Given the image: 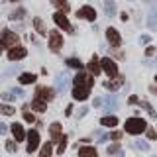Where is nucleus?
<instances>
[{
  "label": "nucleus",
  "instance_id": "f257e3e1",
  "mask_svg": "<svg viewBox=\"0 0 157 157\" xmlns=\"http://www.w3.org/2000/svg\"><path fill=\"white\" fill-rule=\"evenodd\" d=\"M124 130L128 134H132V136H137V134H144L147 130V124H145V120H141V118H130V120H126Z\"/></svg>",
  "mask_w": 157,
  "mask_h": 157
},
{
  "label": "nucleus",
  "instance_id": "f03ea898",
  "mask_svg": "<svg viewBox=\"0 0 157 157\" xmlns=\"http://www.w3.org/2000/svg\"><path fill=\"white\" fill-rule=\"evenodd\" d=\"M18 41H20L18 33L10 32V29H4L2 36H0V47H2V49H10V47L18 45Z\"/></svg>",
  "mask_w": 157,
  "mask_h": 157
},
{
  "label": "nucleus",
  "instance_id": "7ed1b4c3",
  "mask_svg": "<svg viewBox=\"0 0 157 157\" xmlns=\"http://www.w3.org/2000/svg\"><path fill=\"white\" fill-rule=\"evenodd\" d=\"M61 47H63V36L57 29H51L49 32V49L53 53H57V51H61Z\"/></svg>",
  "mask_w": 157,
  "mask_h": 157
},
{
  "label": "nucleus",
  "instance_id": "20e7f679",
  "mask_svg": "<svg viewBox=\"0 0 157 157\" xmlns=\"http://www.w3.org/2000/svg\"><path fill=\"white\" fill-rule=\"evenodd\" d=\"M88 86L92 88V85H94V78H92V75H88V73H77L75 78H73V86Z\"/></svg>",
  "mask_w": 157,
  "mask_h": 157
},
{
  "label": "nucleus",
  "instance_id": "39448f33",
  "mask_svg": "<svg viewBox=\"0 0 157 157\" xmlns=\"http://www.w3.org/2000/svg\"><path fill=\"white\" fill-rule=\"evenodd\" d=\"M100 69H102V71H104L110 78H112V77H118V65H116L114 61H112L110 57H102V61H100Z\"/></svg>",
  "mask_w": 157,
  "mask_h": 157
},
{
  "label": "nucleus",
  "instance_id": "423d86ee",
  "mask_svg": "<svg viewBox=\"0 0 157 157\" xmlns=\"http://www.w3.org/2000/svg\"><path fill=\"white\" fill-rule=\"evenodd\" d=\"M53 22H55L61 29H65L67 33H73V26H71V22L67 20V16L63 12H55V14H53Z\"/></svg>",
  "mask_w": 157,
  "mask_h": 157
},
{
  "label": "nucleus",
  "instance_id": "0eeeda50",
  "mask_svg": "<svg viewBox=\"0 0 157 157\" xmlns=\"http://www.w3.org/2000/svg\"><path fill=\"white\" fill-rule=\"evenodd\" d=\"M26 140H28V153H33L39 145V132L37 130H29L26 134Z\"/></svg>",
  "mask_w": 157,
  "mask_h": 157
},
{
  "label": "nucleus",
  "instance_id": "6e6552de",
  "mask_svg": "<svg viewBox=\"0 0 157 157\" xmlns=\"http://www.w3.org/2000/svg\"><path fill=\"white\" fill-rule=\"evenodd\" d=\"M77 18H81V20H88V22H94V20H96V10L86 4V6H82V8H78V10H77Z\"/></svg>",
  "mask_w": 157,
  "mask_h": 157
},
{
  "label": "nucleus",
  "instance_id": "1a4fd4ad",
  "mask_svg": "<svg viewBox=\"0 0 157 157\" xmlns=\"http://www.w3.org/2000/svg\"><path fill=\"white\" fill-rule=\"evenodd\" d=\"M26 55H28V51H26V47H22V45H14V47L8 49V59L10 61H22Z\"/></svg>",
  "mask_w": 157,
  "mask_h": 157
},
{
  "label": "nucleus",
  "instance_id": "9d476101",
  "mask_svg": "<svg viewBox=\"0 0 157 157\" xmlns=\"http://www.w3.org/2000/svg\"><path fill=\"white\" fill-rule=\"evenodd\" d=\"M106 39H108V43H110L112 47H118L122 43V36H120V32H118L116 28H108L106 29Z\"/></svg>",
  "mask_w": 157,
  "mask_h": 157
},
{
  "label": "nucleus",
  "instance_id": "9b49d317",
  "mask_svg": "<svg viewBox=\"0 0 157 157\" xmlns=\"http://www.w3.org/2000/svg\"><path fill=\"white\" fill-rule=\"evenodd\" d=\"M36 98H39V100H53L55 98V90L53 88H49V86H39L36 88Z\"/></svg>",
  "mask_w": 157,
  "mask_h": 157
},
{
  "label": "nucleus",
  "instance_id": "f8f14e48",
  "mask_svg": "<svg viewBox=\"0 0 157 157\" xmlns=\"http://www.w3.org/2000/svg\"><path fill=\"white\" fill-rule=\"evenodd\" d=\"M69 82H71V75H69V73H59L57 78H55L57 90H59V92H65L67 86H69Z\"/></svg>",
  "mask_w": 157,
  "mask_h": 157
},
{
  "label": "nucleus",
  "instance_id": "ddd939ff",
  "mask_svg": "<svg viewBox=\"0 0 157 157\" xmlns=\"http://www.w3.org/2000/svg\"><path fill=\"white\" fill-rule=\"evenodd\" d=\"M104 112H116L118 106H120V102H118V96L116 94H108L104 96Z\"/></svg>",
  "mask_w": 157,
  "mask_h": 157
},
{
  "label": "nucleus",
  "instance_id": "4468645a",
  "mask_svg": "<svg viewBox=\"0 0 157 157\" xmlns=\"http://www.w3.org/2000/svg\"><path fill=\"white\" fill-rule=\"evenodd\" d=\"M88 94H90V88L88 86H73V98L75 100H86Z\"/></svg>",
  "mask_w": 157,
  "mask_h": 157
},
{
  "label": "nucleus",
  "instance_id": "2eb2a0df",
  "mask_svg": "<svg viewBox=\"0 0 157 157\" xmlns=\"http://www.w3.org/2000/svg\"><path fill=\"white\" fill-rule=\"evenodd\" d=\"M10 130H12V134H14V140L16 141H24L26 140V132H24V128H22V124H12L10 126Z\"/></svg>",
  "mask_w": 157,
  "mask_h": 157
},
{
  "label": "nucleus",
  "instance_id": "dca6fc26",
  "mask_svg": "<svg viewBox=\"0 0 157 157\" xmlns=\"http://www.w3.org/2000/svg\"><path fill=\"white\" fill-rule=\"evenodd\" d=\"M147 28L151 29V32H155L157 29V8H151L149 14H147Z\"/></svg>",
  "mask_w": 157,
  "mask_h": 157
},
{
  "label": "nucleus",
  "instance_id": "f3484780",
  "mask_svg": "<svg viewBox=\"0 0 157 157\" xmlns=\"http://www.w3.org/2000/svg\"><path fill=\"white\" fill-rule=\"evenodd\" d=\"M100 124L104 126V128H116L118 126V118L112 116V114H106V116L100 118Z\"/></svg>",
  "mask_w": 157,
  "mask_h": 157
},
{
  "label": "nucleus",
  "instance_id": "a211bd4d",
  "mask_svg": "<svg viewBox=\"0 0 157 157\" xmlns=\"http://www.w3.org/2000/svg\"><path fill=\"white\" fill-rule=\"evenodd\" d=\"M49 134H51V141H57L59 137H61V124H59V122H53V124L49 126Z\"/></svg>",
  "mask_w": 157,
  "mask_h": 157
},
{
  "label": "nucleus",
  "instance_id": "6ab92c4d",
  "mask_svg": "<svg viewBox=\"0 0 157 157\" xmlns=\"http://www.w3.org/2000/svg\"><path fill=\"white\" fill-rule=\"evenodd\" d=\"M51 4L55 6L59 12H63V14H67V12H71V6H69V2L67 0H51Z\"/></svg>",
  "mask_w": 157,
  "mask_h": 157
},
{
  "label": "nucleus",
  "instance_id": "aec40b11",
  "mask_svg": "<svg viewBox=\"0 0 157 157\" xmlns=\"http://www.w3.org/2000/svg\"><path fill=\"white\" fill-rule=\"evenodd\" d=\"M122 77H112V81H108L104 82V88H110V90H118V88L122 86Z\"/></svg>",
  "mask_w": 157,
  "mask_h": 157
},
{
  "label": "nucleus",
  "instance_id": "412c9836",
  "mask_svg": "<svg viewBox=\"0 0 157 157\" xmlns=\"http://www.w3.org/2000/svg\"><path fill=\"white\" fill-rule=\"evenodd\" d=\"M104 12L108 18H114L116 16V4L114 0H104Z\"/></svg>",
  "mask_w": 157,
  "mask_h": 157
},
{
  "label": "nucleus",
  "instance_id": "4be33fe9",
  "mask_svg": "<svg viewBox=\"0 0 157 157\" xmlns=\"http://www.w3.org/2000/svg\"><path fill=\"white\" fill-rule=\"evenodd\" d=\"M108 155H110V157H124V151H122V147H120L118 141L108 147Z\"/></svg>",
  "mask_w": 157,
  "mask_h": 157
},
{
  "label": "nucleus",
  "instance_id": "5701e85b",
  "mask_svg": "<svg viewBox=\"0 0 157 157\" xmlns=\"http://www.w3.org/2000/svg\"><path fill=\"white\" fill-rule=\"evenodd\" d=\"M32 110H36V112H45L47 110V104H45V100H39V98H36V100L32 102Z\"/></svg>",
  "mask_w": 157,
  "mask_h": 157
},
{
  "label": "nucleus",
  "instance_id": "b1692460",
  "mask_svg": "<svg viewBox=\"0 0 157 157\" xmlns=\"http://www.w3.org/2000/svg\"><path fill=\"white\" fill-rule=\"evenodd\" d=\"M53 155V144L47 141V144L41 145V151H39V157H51Z\"/></svg>",
  "mask_w": 157,
  "mask_h": 157
},
{
  "label": "nucleus",
  "instance_id": "393cba45",
  "mask_svg": "<svg viewBox=\"0 0 157 157\" xmlns=\"http://www.w3.org/2000/svg\"><path fill=\"white\" fill-rule=\"evenodd\" d=\"M78 157H96V149L94 147H81L78 149Z\"/></svg>",
  "mask_w": 157,
  "mask_h": 157
},
{
  "label": "nucleus",
  "instance_id": "a878e982",
  "mask_svg": "<svg viewBox=\"0 0 157 157\" xmlns=\"http://www.w3.org/2000/svg\"><path fill=\"white\" fill-rule=\"evenodd\" d=\"M20 82L22 85H32V82H36V75L33 73H22L20 75Z\"/></svg>",
  "mask_w": 157,
  "mask_h": 157
},
{
  "label": "nucleus",
  "instance_id": "bb28decb",
  "mask_svg": "<svg viewBox=\"0 0 157 157\" xmlns=\"http://www.w3.org/2000/svg\"><path fill=\"white\" fill-rule=\"evenodd\" d=\"M33 28H36V32L37 33H41V36H45V24H43V20L41 18H33Z\"/></svg>",
  "mask_w": 157,
  "mask_h": 157
},
{
  "label": "nucleus",
  "instance_id": "cd10ccee",
  "mask_svg": "<svg viewBox=\"0 0 157 157\" xmlns=\"http://www.w3.org/2000/svg\"><path fill=\"white\" fill-rule=\"evenodd\" d=\"M24 16H26V8H16L14 12H10V20H12V22H16V20H22Z\"/></svg>",
  "mask_w": 157,
  "mask_h": 157
},
{
  "label": "nucleus",
  "instance_id": "c85d7f7f",
  "mask_svg": "<svg viewBox=\"0 0 157 157\" xmlns=\"http://www.w3.org/2000/svg\"><path fill=\"white\" fill-rule=\"evenodd\" d=\"M88 69H90L92 75H100V63H98V59L94 57L90 63H88Z\"/></svg>",
  "mask_w": 157,
  "mask_h": 157
},
{
  "label": "nucleus",
  "instance_id": "c756f323",
  "mask_svg": "<svg viewBox=\"0 0 157 157\" xmlns=\"http://www.w3.org/2000/svg\"><path fill=\"white\" fill-rule=\"evenodd\" d=\"M14 106H10V104H0V114H4V116H14Z\"/></svg>",
  "mask_w": 157,
  "mask_h": 157
},
{
  "label": "nucleus",
  "instance_id": "7c9ffc66",
  "mask_svg": "<svg viewBox=\"0 0 157 157\" xmlns=\"http://www.w3.org/2000/svg\"><path fill=\"white\" fill-rule=\"evenodd\" d=\"M65 147H67V136H63L59 137V145H57V153H65Z\"/></svg>",
  "mask_w": 157,
  "mask_h": 157
},
{
  "label": "nucleus",
  "instance_id": "2f4dec72",
  "mask_svg": "<svg viewBox=\"0 0 157 157\" xmlns=\"http://www.w3.org/2000/svg\"><path fill=\"white\" fill-rule=\"evenodd\" d=\"M67 65H69V67H75V69H82V63L78 61L77 57H69V59H67Z\"/></svg>",
  "mask_w": 157,
  "mask_h": 157
},
{
  "label": "nucleus",
  "instance_id": "473e14b6",
  "mask_svg": "<svg viewBox=\"0 0 157 157\" xmlns=\"http://www.w3.org/2000/svg\"><path fill=\"white\" fill-rule=\"evenodd\" d=\"M134 147H136V149H140V151H147V149H149V145H147L145 141H141V140H136L134 141Z\"/></svg>",
  "mask_w": 157,
  "mask_h": 157
},
{
  "label": "nucleus",
  "instance_id": "72a5a7b5",
  "mask_svg": "<svg viewBox=\"0 0 157 157\" xmlns=\"http://www.w3.org/2000/svg\"><path fill=\"white\" fill-rule=\"evenodd\" d=\"M0 96H2V100H4V102H8V100L12 102L14 98H16V94H14L12 90H10V92H2V94H0Z\"/></svg>",
  "mask_w": 157,
  "mask_h": 157
},
{
  "label": "nucleus",
  "instance_id": "f704fd0d",
  "mask_svg": "<svg viewBox=\"0 0 157 157\" xmlns=\"http://www.w3.org/2000/svg\"><path fill=\"white\" fill-rule=\"evenodd\" d=\"M145 134H147V140H151V141L157 140V132L153 130V128H147V130H145Z\"/></svg>",
  "mask_w": 157,
  "mask_h": 157
},
{
  "label": "nucleus",
  "instance_id": "c9c22d12",
  "mask_svg": "<svg viewBox=\"0 0 157 157\" xmlns=\"http://www.w3.org/2000/svg\"><path fill=\"white\" fill-rule=\"evenodd\" d=\"M24 120H26L28 124H33V122H36V116H33V114H29L28 110H24Z\"/></svg>",
  "mask_w": 157,
  "mask_h": 157
},
{
  "label": "nucleus",
  "instance_id": "e433bc0d",
  "mask_svg": "<svg viewBox=\"0 0 157 157\" xmlns=\"http://www.w3.org/2000/svg\"><path fill=\"white\" fill-rule=\"evenodd\" d=\"M6 149L10 151V153H14V151L18 149V145H16V141H12V140H8L6 141Z\"/></svg>",
  "mask_w": 157,
  "mask_h": 157
},
{
  "label": "nucleus",
  "instance_id": "4c0bfd02",
  "mask_svg": "<svg viewBox=\"0 0 157 157\" xmlns=\"http://www.w3.org/2000/svg\"><path fill=\"white\" fill-rule=\"evenodd\" d=\"M141 104H144V108H145V110L151 114V118H155V110H153V108H151L149 104H147V102H141Z\"/></svg>",
  "mask_w": 157,
  "mask_h": 157
},
{
  "label": "nucleus",
  "instance_id": "58836bf2",
  "mask_svg": "<svg viewBox=\"0 0 157 157\" xmlns=\"http://www.w3.org/2000/svg\"><path fill=\"white\" fill-rule=\"evenodd\" d=\"M140 41L144 43V45H149V43H151V36H141V37H140Z\"/></svg>",
  "mask_w": 157,
  "mask_h": 157
},
{
  "label": "nucleus",
  "instance_id": "ea45409f",
  "mask_svg": "<svg viewBox=\"0 0 157 157\" xmlns=\"http://www.w3.org/2000/svg\"><path fill=\"white\" fill-rule=\"evenodd\" d=\"M108 136H110L114 141H120V137H122V134H120V132H112V134H108Z\"/></svg>",
  "mask_w": 157,
  "mask_h": 157
},
{
  "label": "nucleus",
  "instance_id": "a19ab883",
  "mask_svg": "<svg viewBox=\"0 0 157 157\" xmlns=\"http://www.w3.org/2000/svg\"><path fill=\"white\" fill-rule=\"evenodd\" d=\"M18 71H20V67H10V69H8V71H6V73H4V75H6V77H8V75H14V73H18Z\"/></svg>",
  "mask_w": 157,
  "mask_h": 157
},
{
  "label": "nucleus",
  "instance_id": "79ce46f5",
  "mask_svg": "<svg viewBox=\"0 0 157 157\" xmlns=\"http://www.w3.org/2000/svg\"><path fill=\"white\" fill-rule=\"evenodd\" d=\"M128 104H132V106L137 104V96H136V94H132L130 98H128Z\"/></svg>",
  "mask_w": 157,
  "mask_h": 157
},
{
  "label": "nucleus",
  "instance_id": "37998d69",
  "mask_svg": "<svg viewBox=\"0 0 157 157\" xmlns=\"http://www.w3.org/2000/svg\"><path fill=\"white\" fill-rule=\"evenodd\" d=\"M12 92L16 96H24V90H22V88H12Z\"/></svg>",
  "mask_w": 157,
  "mask_h": 157
},
{
  "label": "nucleus",
  "instance_id": "c03bdc74",
  "mask_svg": "<svg viewBox=\"0 0 157 157\" xmlns=\"http://www.w3.org/2000/svg\"><path fill=\"white\" fill-rule=\"evenodd\" d=\"M153 53H155V49H153V47H147V49H145V55H147V57H151Z\"/></svg>",
  "mask_w": 157,
  "mask_h": 157
},
{
  "label": "nucleus",
  "instance_id": "a18cd8bd",
  "mask_svg": "<svg viewBox=\"0 0 157 157\" xmlns=\"http://www.w3.org/2000/svg\"><path fill=\"white\" fill-rule=\"evenodd\" d=\"M86 110H88V108H86V106H85V108H81V110H78V114H77V116H78V118H82V116H85V114H86Z\"/></svg>",
  "mask_w": 157,
  "mask_h": 157
},
{
  "label": "nucleus",
  "instance_id": "49530a36",
  "mask_svg": "<svg viewBox=\"0 0 157 157\" xmlns=\"http://www.w3.org/2000/svg\"><path fill=\"white\" fill-rule=\"evenodd\" d=\"M8 132V128H6V124H0V134H6Z\"/></svg>",
  "mask_w": 157,
  "mask_h": 157
},
{
  "label": "nucleus",
  "instance_id": "de8ad7c7",
  "mask_svg": "<svg viewBox=\"0 0 157 157\" xmlns=\"http://www.w3.org/2000/svg\"><path fill=\"white\" fill-rule=\"evenodd\" d=\"M94 106H102V98H94Z\"/></svg>",
  "mask_w": 157,
  "mask_h": 157
},
{
  "label": "nucleus",
  "instance_id": "09e8293b",
  "mask_svg": "<svg viewBox=\"0 0 157 157\" xmlns=\"http://www.w3.org/2000/svg\"><path fill=\"white\" fill-rule=\"evenodd\" d=\"M71 112H73V104H71V106H67V110H65V114L69 116V114H71Z\"/></svg>",
  "mask_w": 157,
  "mask_h": 157
},
{
  "label": "nucleus",
  "instance_id": "8fccbe9b",
  "mask_svg": "<svg viewBox=\"0 0 157 157\" xmlns=\"http://www.w3.org/2000/svg\"><path fill=\"white\" fill-rule=\"evenodd\" d=\"M10 2H20V0H10Z\"/></svg>",
  "mask_w": 157,
  "mask_h": 157
},
{
  "label": "nucleus",
  "instance_id": "3c124183",
  "mask_svg": "<svg viewBox=\"0 0 157 157\" xmlns=\"http://www.w3.org/2000/svg\"><path fill=\"white\" fill-rule=\"evenodd\" d=\"M2 51H4V49H2V47H0V53H2Z\"/></svg>",
  "mask_w": 157,
  "mask_h": 157
},
{
  "label": "nucleus",
  "instance_id": "603ef678",
  "mask_svg": "<svg viewBox=\"0 0 157 157\" xmlns=\"http://www.w3.org/2000/svg\"><path fill=\"white\" fill-rule=\"evenodd\" d=\"M155 81H157V75H155Z\"/></svg>",
  "mask_w": 157,
  "mask_h": 157
},
{
  "label": "nucleus",
  "instance_id": "864d4df0",
  "mask_svg": "<svg viewBox=\"0 0 157 157\" xmlns=\"http://www.w3.org/2000/svg\"><path fill=\"white\" fill-rule=\"evenodd\" d=\"M0 2H2V0H0Z\"/></svg>",
  "mask_w": 157,
  "mask_h": 157
}]
</instances>
